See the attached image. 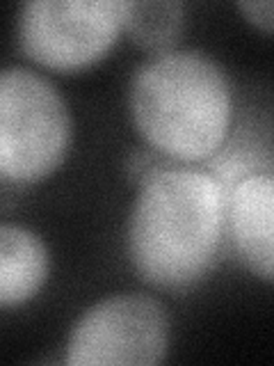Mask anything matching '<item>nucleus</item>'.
<instances>
[{
	"label": "nucleus",
	"mask_w": 274,
	"mask_h": 366,
	"mask_svg": "<svg viewBox=\"0 0 274 366\" xmlns=\"http://www.w3.org/2000/svg\"><path fill=\"white\" fill-rule=\"evenodd\" d=\"M226 192L213 172L160 165L144 172L128 222V257L137 274L169 291L201 282L224 238Z\"/></svg>",
	"instance_id": "f257e3e1"
},
{
	"label": "nucleus",
	"mask_w": 274,
	"mask_h": 366,
	"mask_svg": "<svg viewBox=\"0 0 274 366\" xmlns=\"http://www.w3.org/2000/svg\"><path fill=\"white\" fill-rule=\"evenodd\" d=\"M226 71L197 49H169L137 66L131 114L142 140L178 163H203L222 152L233 126Z\"/></svg>",
	"instance_id": "f03ea898"
},
{
	"label": "nucleus",
	"mask_w": 274,
	"mask_h": 366,
	"mask_svg": "<svg viewBox=\"0 0 274 366\" xmlns=\"http://www.w3.org/2000/svg\"><path fill=\"white\" fill-rule=\"evenodd\" d=\"M71 112L49 78L0 69V181L32 186L60 169L71 147Z\"/></svg>",
	"instance_id": "7ed1b4c3"
},
{
	"label": "nucleus",
	"mask_w": 274,
	"mask_h": 366,
	"mask_svg": "<svg viewBox=\"0 0 274 366\" xmlns=\"http://www.w3.org/2000/svg\"><path fill=\"white\" fill-rule=\"evenodd\" d=\"M171 323L163 302L142 293L103 297L68 332L73 366H153L167 357Z\"/></svg>",
	"instance_id": "20e7f679"
},
{
	"label": "nucleus",
	"mask_w": 274,
	"mask_h": 366,
	"mask_svg": "<svg viewBox=\"0 0 274 366\" xmlns=\"http://www.w3.org/2000/svg\"><path fill=\"white\" fill-rule=\"evenodd\" d=\"M123 23L119 0H32L21 7L19 44L32 62L76 71L106 57Z\"/></svg>",
	"instance_id": "39448f33"
},
{
	"label": "nucleus",
	"mask_w": 274,
	"mask_h": 366,
	"mask_svg": "<svg viewBox=\"0 0 274 366\" xmlns=\"http://www.w3.org/2000/svg\"><path fill=\"white\" fill-rule=\"evenodd\" d=\"M224 234L245 266L272 282L274 272V177L258 169L226 190Z\"/></svg>",
	"instance_id": "423d86ee"
},
{
	"label": "nucleus",
	"mask_w": 274,
	"mask_h": 366,
	"mask_svg": "<svg viewBox=\"0 0 274 366\" xmlns=\"http://www.w3.org/2000/svg\"><path fill=\"white\" fill-rule=\"evenodd\" d=\"M49 270V247L39 234L21 224H0V307L32 300Z\"/></svg>",
	"instance_id": "0eeeda50"
},
{
	"label": "nucleus",
	"mask_w": 274,
	"mask_h": 366,
	"mask_svg": "<svg viewBox=\"0 0 274 366\" xmlns=\"http://www.w3.org/2000/svg\"><path fill=\"white\" fill-rule=\"evenodd\" d=\"M137 44L158 53L169 51L186 28V5L181 3H126V23Z\"/></svg>",
	"instance_id": "6e6552de"
},
{
	"label": "nucleus",
	"mask_w": 274,
	"mask_h": 366,
	"mask_svg": "<svg viewBox=\"0 0 274 366\" xmlns=\"http://www.w3.org/2000/svg\"><path fill=\"white\" fill-rule=\"evenodd\" d=\"M238 9L243 11L245 19L249 23H254L256 28H260L263 32H272V11H274V5L270 0H251V3H238Z\"/></svg>",
	"instance_id": "1a4fd4ad"
}]
</instances>
